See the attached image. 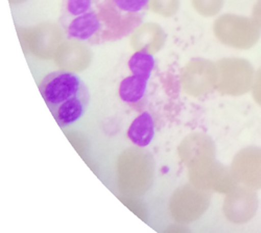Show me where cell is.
I'll return each mask as SVG.
<instances>
[{
	"instance_id": "obj_4",
	"label": "cell",
	"mask_w": 261,
	"mask_h": 233,
	"mask_svg": "<svg viewBox=\"0 0 261 233\" xmlns=\"http://www.w3.org/2000/svg\"><path fill=\"white\" fill-rule=\"evenodd\" d=\"M259 206L255 189L239 188L226 201V215L235 223H246L254 218Z\"/></svg>"
},
{
	"instance_id": "obj_2",
	"label": "cell",
	"mask_w": 261,
	"mask_h": 233,
	"mask_svg": "<svg viewBox=\"0 0 261 233\" xmlns=\"http://www.w3.org/2000/svg\"><path fill=\"white\" fill-rule=\"evenodd\" d=\"M86 84L75 73L59 70L47 74L41 82L39 90L49 110L76 95Z\"/></svg>"
},
{
	"instance_id": "obj_1",
	"label": "cell",
	"mask_w": 261,
	"mask_h": 233,
	"mask_svg": "<svg viewBox=\"0 0 261 233\" xmlns=\"http://www.w3.org/2000/svg\"><path fill=\"white\" fill-rule=\"evenodd\" d=\"M149 0H62L60 24L68 39L98 45L137 29Z\"/></svg>"
},
{
	"instance_id": "obj_3",
	"label": "cell",
	"mask_w": 261,
	"mask_h": 233,
	"mask_svg": "<svg viewBox=\"0 0 261 233\" xmlns=\"http://www.w3.org/2000/svg\"><path fill=\"white\" fill-rule=\"evenodd\" d=\"M237 179L253 189H261V146H248L234 161Z\"/></svg>"
},
{
	"instance_id": "obj_6",
	"label": "cell",
	"mask_w": 261,
	"mask_h": 233,
	"mask_svg": "<svg viewBox=\"0 0 261 233\" xmlns=\"http://www.w3.org/2000/svg\"><path fill=\"white\" fill-rule=\"evenodd\" d=\"M155 135V123L151 115L143 112L130 123L127 130L129 140L138 146H146L153 140Z\"/></svg>"
},
{
	"instance_id": "obj_9",
	"label": "cell",
	"mask_w": 261,
	"mask_h": 233,
	"mask_svg": "<svg viewBox=\"0 0 261 233\" xmlns=\"http://www.w3.org/2000/svg\"><path fill=\"white\" fill-rule=\"evenodd\" d=\"M20 2H23V0H11V3H20Z\"/></svg>"
},
{
	"instance_id": "obj_5",
	"label": "cell",
	"mask_w": 261,
	"mask_h": 233,
	"mask_svg": "<svg viewBox=\"0 0 261 233\" xmlns=\"http://www.w3.org/2000/svg\"><path fill=\"white\" fill-rule=\"evenodd\" d=\"M89 100L90 93L88 87H85L76 95L51 109L50 112L58 124L64 128V126L74 123L85 114Z\"/></svg>"
},
{
	"instance_id": "obj_7",
	"label": "cell",
	"mask_w": 261,
	"mask_h": 233,
	"mask_svg": "<svg viewBox=\"0 0 261 233\" xmlns=\"http://www.w3.org/2000/svg\"><path fill=\"white\" fill-rule=\"evenodd\" d=\"M150 76L132 73L124 77L119 86V96L125 102H137L145 94L147 82Z\"/></svg>"
},
{
	"instance_id": "obj_8",
	"label": "cell",
	"mask_w": 261,
	"mask_h": 233,
	"mask_svg": "<svg viewBox=\"0 0 261 233\" xmlns=\"http://www.w3.org/2000/svg\"><path fill=\"white\" fill-rule=\"evenodd\" d=\"M253 96L255 101L261 107V70H259L256 80L253 83Z\"/></svg>"
}]
</instances>
